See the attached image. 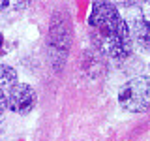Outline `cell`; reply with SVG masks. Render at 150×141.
<instances>
[{
    "label": "cell",
    "instance_id": "obj_4",
    "mask_svg": "<svg viewBox=\"0 0 150 141\" xmlns=\"http://www.w3.org/2000/svg\"><path fill=\"white\" fill-rule=\"evenodd\" d=\"M8 100V109L17 113V115H28L34 109L36 102H38V94L34 90V87L28 83H17L6 96Z\"/></svg>",
    "mask_w": 150,
    "mask_h": 141
},
{
    "label": "cell",
    "instance_id": "obj_5",
    "mask_svg": "<svg viewBox=\"0 0 150 141\" xmlns=\"http://www.w3.org/2000/svg\"><path fill=\"white\" fill-rule=\"evenodd\" d=\"M19 83L17 79V72L13 66L9 64H0V90L8 96V92Z\"/></svg>",
    "mask_w": 150,
    "mask_h": 141
},
{
    "label": "cell",
    "instance_id": "obj_8",
    "mask_svg": "<svg viewBox=\"0 0 150 141\" xmlns=\"http://www.w3.org/2000/svg\"><path fill=\"white\" fill-rule=\"evenodd\" d=\"M8 8H9V0H0V11H4Z\"/></svg>",
    "mask_w": 150,
    "mask_h": 141
},
{
    "label": "cell",
    "instance_id": "obj_1",
    "mask_svg": "<svg viewBox=\"0 0 150 141\" xmlns=\"http://www.w3.org/2000/svg\"><path fill=\"white\" fill-rule=\"evenodd\" d=\"M90 38H92L94 47L101 55L115 58V60L128 58L131 55V51H133V41H131L129 28H128V23H126L124 15L118 21L90 28Z\"/></svg>",
    "mask_w": 150,
    "mask_h": 141
},
{
    "label": "cell",
    "instance_id": "obj_9",
    "mask_svg": "<svg viewBox=\"0 0 150 141\" xmlns=\"http://www.w3.org/2000/svg\"><path fill=\"white\" fill-rule=\"evenodd\" d=\"M148 70H150V64H148Z\"/></svg>",
    "mask_w": 150,
    "mask_h": 141
},
{
    "label": "cell",
    "instance_id": "obj_3",
    "mask_svg": "<svg viewBox=\"0 0 150 141\" xmlns=\"http://www.w3.org/2000/svg\"><path fill=\"white\" fill-rule=\"evenodd\" d=\"M126 9H128V15L124 19L128 23L133 45H137L143 51H150V19L143 13L141 6L126 8Z\"/></svg>",
    "mask_w": 150,
    "mask_h": 141
},
{
    "label": "cell",
    "instance_id": "obj_2",
    "mask_svg": "<svg viewBox=\"0 0 150 141\" xmlns=\"http://www.w3.org/2000/svg\"><path fill=\"white\" fill-rule=\"evenodd\" d=\"M118 103L129 113H144L150 109V77L139 75L122 85L118 90Z\"/></svg>",
    "mask_w": 150,
    "mask_h": 141
},
{
    "label": "cell",
    "instance_id": "obj_7",
    "mask_svg": "<svg viewBox=\"0 0 150 141\" xmlns=\"http://www.w3.org/2000/svg\"><path fill=\"white\" fill-rule=\"evenodd\" d=\"M8 109V100H6V94L0 90V115H2L4 111Z\"/></svg>",
    "mask_w": 150,
    "mask_h": 141
},
{
    "label": "cell",
    "instance_id": "obj_6",
    "mask_svg": "<svg viewBox=\"0 0 150 141\" xmlns=\"http://www.w3.org/2000/svg\"><path fill=\"white\" fill-rule=\"evenodd\" d=\"M115 2L116 6H122V8H137V6H143L146 0H111Z\"/></svg>",
    "mask_w": 150,
    "mask_h": 141
}]
</instances>
